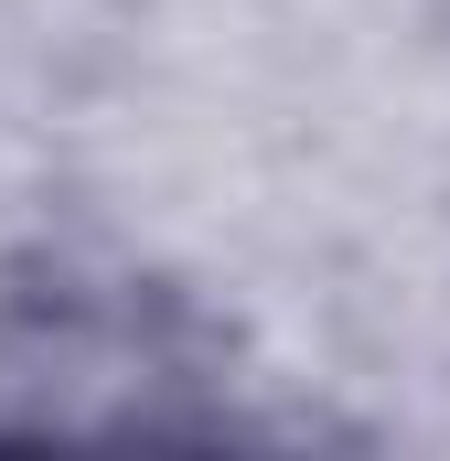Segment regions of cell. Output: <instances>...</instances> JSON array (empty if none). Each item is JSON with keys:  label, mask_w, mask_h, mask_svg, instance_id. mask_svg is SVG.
Here are the masks:
<instances>
[{"label": "cell", "mask_w": 450, "mask_h": 461, "mask_svg": "<svg viewBox=\"0 0 450 461\" xmlns=\"http://www.w3.org/2000/svg\"><path fill=\"white\" fill-rule=\"evenodd\" d=\"M225 354L204 344L194 301L97 268L32 258L0 279V440H215Z\"/></svg>", "instance_id": "obj_1"}]
</instances>
